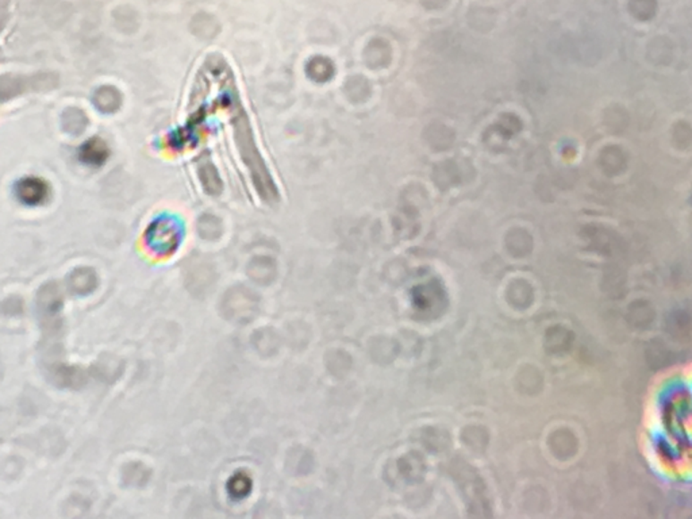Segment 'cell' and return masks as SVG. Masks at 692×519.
<instances>
[{
  "label": "cell",
  "instance_id": "obj_1",
  "mask_svg": "<svg viewBox=\"0 0 692 519\" xmlns=\"http://www.w3.org/2000/svg\"><path fill=\"white\" fill-rule=\"evenodd\" d=\"M147 242L153 251L163 256L174 253L180 242L179 226L172 219H158L148 230Z\"/></svg>",
  "mask_w": 692,
  "mask_h": 519
},
{
  "label": "cell",
  "instance_id": "obj_2",
  "mask_svg": "<svg viewBox=\"0 0 692 519\" xmlns=\"http://www.w3.org/2000/svg\"><path fill=\"white\" fill-rule=\"evenodd\" d=\"M18 200L28 206H38L47 202L49 185L38 177H25L15 185Z\"/></svg>",
  "mask_w": 692,
  "mask_h": 519
},
{
  "label": "cell",
  "instance_id": "obj_3",
  "mask_svg": "<svg viewBox=\"0 0 692 519\" xmlns=\"http://www.w3.org/2000/svg\"><path fill=\"white\" fill-rule=\"evenodd\" d=\"M108 157V148L103 140L94 137L81 147V158L89 166H102Z\"/></svg>",
  "mask_w": 692,
  "mask_h": 519
},
{
  "label": "cell",
  "instance_id": "obj_4",
  "mask_svg": "<svg viewBox=\"0 0 692 519\" xmlns=\"http://www.w3.org/2000/svg\"><path fill=\"white\" fill-rule=\"evenodd\" d=\"M252 481L246 473L238 472L230 479L229 491L232 497L237 498V499H243L246 495L251 492Z\"/></svg>",
  "mask_w": 692,
  "mask_h": 519
}]
</instances>
